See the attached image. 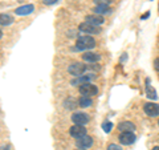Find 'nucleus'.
Listing matches in <instances>:
<instances>
[{
  "instance_id": "1",
  "label": "nucleus",
  "mask_w": 159,
  "mask_h": 150,
  "mask_svg": "<svg viewBox=\"0 0 159 150\" xmlns=\"http://www.w3.org/2000/svg\"><path fill=\"white\" fill-rule=\"evenodd\" d=\"M96 47V40L93 37H90L89 35H85V36H80L77 39L76 43V48L78 51H89V49H93Z\"/></svg>"
},
{
  "instance_id": "2",
  "label": "nucleus",
  "mask_w": 159,
  "mask_h": 150,
  "mask_svg": "<svg viewBox=\"0 0 159 150\" xmlns=\"http://www.w3.org/2000/svg\"><path fill=\"white\" fill-rule=\"evenodd\" d=\"M80 93L85 97H93L98 93V88L94 84H90V82L82 84V85H80Z\"/></svg>"
},
{
  "instance_id": "3",
  "label": "nucleus",
  "mask_w": 159,
  "mask_h": 150,
  "mask_svg": "<svg viewBox=\"0 0 159 150\" xmlns=\"http://www.w3.org/2000/svg\"><path fill=\"white\" fill-rule=\"evenodd\" d=\"M85 71H86V65H85V64H82V63H73L68 68V72L70 73L72 76H74V77L82 76V73Z\"/></svg>"
},
{
  "instance_id": "4",
  "label": "nucleus",
  "mask_w": 159,
  "mask_h": 150,
  "mask_svg": "<svg viewBox=\"0 0 159 150\" xmlns=\"http://www.w3.org/2000/svg\"><path fill=\"white\" fill-rule=\"evenodd\" d=\"M143 110L147 116L150 117H157L159 116V105L158 104H154V102H147L143 105Z\"/></svg>"
},
{
  "instance_id": "5",
  "label": "nucleus",
  "mask_w": 159,
  "mask_h": 150,
  "mask_svg": "<svg viewBox=\"0 0 159 150\" xmlns=\"http://www.w3.org/2000/svg\"><path fill=\"white\" fill-rule=\"evenodd\" d=\"M78 29L81 32H84V33H90V35H98V33H101V29H99V27L92 26V24H89V23L80 24Z\"/></svg>"
},
{
  "instance_id": "6",
  "label": "nucleus",
  "mask_w": 159,
  "mask_h": 150,
  "mask_svg": "<svg viewBox=\"0 0 159 150\" xmlns=\"http://www.w3.org/2000/svg\"><path fill=\"white\" fill-rule=\"evenodd\" d=\"M72 121L76 125H85L89 122V116L84 112H76L72 116Z\"/></svg>"
},
{
  "instance_id": "7",
  "label": "nucleus",
  "mask_w": 159,
  "mask_h": 150,
  "mask_svg": "<svg viewBox=\"0 0 159 150\" xmlns=\"http://www.w3.org/2000/svg\"><path fill=\"white\" fill-rule=\"evenodd\" d=\"M69 133H70L72 137L78 139L84 136H86V129L84 128V125H73L70 128V130H69Z\"/></svg>"
},
{
  "instance_id": "8",
  "label": "nucleus",
  "mask_w": 159,
  "mask_h": 150,
  "mask_svg": "<svg viewBox=\"0 0 159 150\" xmlns=\"http://www.w3.org/2000/svg\"><path fill=\"white\" fill-rule=\"evenodd\" d=\"M76 145H77L78 149H82V150H84V149H89V148L93 146V138L89 137V136H84V137H81V138L77 139Z\"/></svg>"
},
{
  "instance_id": "9",
  "label": "nucleus",
  "mask_w": 159,
  "mask_h": 150,
  "mask_svg": "<svg viewBox=\"0 0 159 150\" xmlns=\"http://www.w3.org/2000/svg\"><path fill=\"white\" fill-rule=\"evenodd\" d=\"M118 139L122 145H131V143H134V141H135V136H134L133 132H126V133L119 134Z\"/></svg>"
},
{
  "instance_id": "10",
  "label": "nucleus",
  "mask_w": 159,
  "mask_h": 150,
  "mask_svg": "<svg viewBox=\"0 0 159 150\" xmlns=\"http://www.w3.org/2000/svg\"><path fill=\"white\" fill-rule=\"evenodd\" d=\"M103 17L101 16V15H88V16L85 17V23H89V24H92V26H96V27H99V26H102L103 24Z\"/></svg>"
},
{
  "instance_id": "11",
  "label": "nucleus",
  "mask_w": 159,
  "mask_h": 150,
  "mask_svg": "<svg viewBox=\"0 0 159 150\" xmlns=\"http://www.w3.org/2000/svg\"><path fill=\"white\" fill-rule=\"evenodd\" d=\"M94 78H96V74H94V73H88V74H85V76H80V77H77V80H73V81H72V85H77V84H80V85L88 84V82H90L92 80H94Z\"/></svg>"
},
{
  "instance_id": "12",
  "label": "nucleus",
  "mask_w": 159,
  "mask_h": 150,
  "mask_svg": "<svg viewBox=\"0 0 159 150\" xmlns=\"http://www.w3.org/2000/svg\"><path fill=\"white\" fill-rule=\"evenodd\" d=\"M82 59L86 63H97L101 60V54H98L96 52H85L82 54Z\"/></svg>"
},
{
  "instance_id": "13",
  "label": "nucleus",
  "mask_w": 159,
  "mask_h": 150,
  "mask_svg": "<svg viewBox=\"0 0 159 150\" xmlns=\"http://www.w3.org/2000/svg\"><path fill=\"white\" fill-rule=\"evenodd\" d=\"M33 11H34V7L32 6V4H27V6H21V7L16 8L15 13L20 15V16H24V15H31Z\"/></svg>"
},
{
  "instance_id": "14",
  "label": "nucleus",
  "mask_w": 159,
  "mask_h": 150,
  "mask_svg": "<svg viewBox=\"0 0 159 150\" xmlns=\"http://www.w3.org/2000/svg\"><path fill=\"white\" fill-rule=\"evenodd\" d=\"M118 130L121 133H126V132H134L135 130V125L130 121H125V122H121L118 125Z\"/></svg>"
},
{
  "instance_id": "15",
  "label": "nucleus",
  "mask_w": 159,
  "mask_h": 150,
  "mask_svg": "<svg viewBox=\"0 0 159 150\" xmlns=\"http://www.w3.org/2000/svg\"><path fill=\"white\" fill-rule=\"evenodd\" d=\"M13 23V17L8 13H0V26H11Z\"/></svg>"
},
{
  "instance_id": "16",
  "label": "nucleus",
  "mask_w": 159,
  "mask_h": 150,
  "mask_svg": "<svg viewBox=\"0 0 159 150\" xmlns=\"http://www.w3.org/2000/svg\"><path fill=\"white\" fill-rule=\"evenodd\" d=\"M147 85H146V96L150 98V100H157L158 96H157V92H155V89H152L151 88V85H150V81L147 80Z\"/></svg>"
},
{
  "instance_id": "17",
  "label": "nucleus",
  "mask_w": 159,
  "mask_h": 150,
  "mask_svg": "<svg viewBox=\"0 0 159 150\" xmlns=\"http://www.w3.org/2000/svg\"><path fill=\"white\" fill-rule=\"evenodd\" d=\"M94 12L96 15H107V13H111V9L109 8V6H97L94 8Z\"/></svg>"
},
{
  "instance_id": "18",
  "label": "nucleus",
  "mask_w": 159,
  "mask_h": 150,
  "mask_svg": "<svg viewBox=\"0 0 159 150\" xmlns=\"http://www.w3.org/2000/svg\"><path fill=\"white\" fill-rule=\"evenodd\" d=\"M78 104H80V106H81V108H89V106H92L93 101H92V98H90V97L82 96V97H80Z\"/></svg>"
},
{
  "instance_id": "19",
  "label": "nucleus",
  "mask_w": 159,
  "mask_h": 150,
  "mask_svg": "<svg viewBox=\"0 0 159 150\" xmlns=\"http://www.w3.org/2000/svg\"><path fill=\"white\" fill-rule=\"evenodd\" d=\"M102 129H103V132H105V133H109L113 129V124L109 122V121H105L102 124Z\"/></svg>"
},
{
  "instance_id": "20",
  "label": "nucleus",
  "mask_w": 159,
  "mask_h": 150,
  "mask_svg": "<svg viewBox=\"0 0 159 150\" xmlns=\"http://www.w3.org/2000/svg\"><path fill=\"white\" fill-rule=\"evenodd\" d=\"M93 2L96 3L97 6H109L110 0H93Z\"/></svg>"
},
{
  "instance_id": "21",
  "label": "nucleus",
  "mask_w": 159,
  "mask_h": 150,
  "mask_svg": "<svg viewBox=\"0 0 159 150\" xmlns=\"http://www.w3.org/2000/svg\"><path fill=\"white\" fill-rule=\"evenodd\" d=\"M107 150H122V148L118 146V145H116V143H111V145L107 146Z\"/></svg>"
},
{
  "instance_id": "22",
  "label": "nucleus",
  "mask_w": 159,
  "mask_h": 150,
  "mask_svg": "<svg viewBox=\"0 0 159 150\" xmlns=\"http://www.w3.org/2000/svg\"><path fill=\"white\" fill-rule=\"evenodd\" d=\"M58 0H44V4L45 6H52V4H54V3H57Z\"/></svg>"
},
{
  "instance_id": "23",
  "label": "nucleus",
  "mask_w": 159,
  "mask_h": 150,
  "mask_svg": "<svg viewBox=\"0 0 159 150\" xmlns=\"http://www.w3.org/2000/svg\"><path fill=\"white\" fill-rule=\"evenodd\" d=\"M154 68H155V71L159 72V59H155V60H154Z\"/></svg>"
},
{
  "instance_id": "24",
  "label": "nucleus",
  "mask_w": 159,
  "mask_h": 150,
  "mask_svg": "<svg viewBox=\"0 0 159 150\" xmlns=\"http://www.w3.org/2000/svg\"><path fill=\"white\" fill-rule=\"evenodd\" d=\"M151 150H159V146H155V148H152Z\"/></svg>"
},
{
  "instance_id": "25",
  "label": "nucleus",
  "mask_w": 159,
  "mask_h": 150,
  "mask_svg": "<svg viewBox=\"0 0 159 150\" xmlns=\"http://www.w3.org/2000/svg\"><path fill=\"white\" fill-rule=\"evenodd\" d=\"M2 36H3V32H2V29H0V39H2Z\"/></svg>"
},
{
  "instance_id": "26",
  "label": "nucleus",
  "mask_w": 159,
  "mask_h": 150,
  "mask_svg": "<svg viewBox=\"0 0 159 150\" xmlns=\"http://www.w3.org/2000/svg\"><path fill=\"white\" fill-rule=\"evenodd\" d=\"M158 125H159V121H158Z\"/></svg>"
},
{
  "instance_id": "27",
  "label": "nucleus",
  "mask_w": 159,
  "mask_h": 150,
  "mask_svg": "<svg viewBox=\"0 0 159 150\" xmlns=\"http://www.w3.org/2000/svg\"><path fill=\"white\" fill-rule=\"evenodd\" d=\"M80 150H82V149H80Z\"/></svg>"
}]
</instances>
